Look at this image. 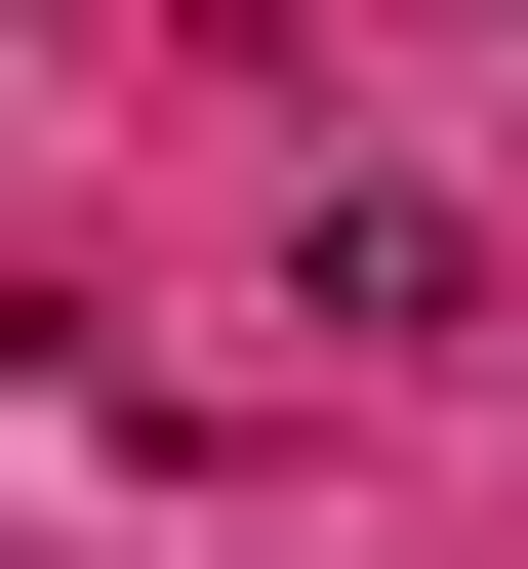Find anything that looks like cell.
<instances>
[{"label":"cell","instance_id":"6da1fadb","mask_svg":"<svg viewBox=\"0 0 528 569\" xmlns=\"http://www.w3.org/2000/svg\"><path fill=\"white\" fill-rule=\"evenodd\" d=\"M285 326H326V367H447V326H488V203L447 163H326L285 203Z\"/></svg>","mask_w":528,"mask_h":569}]
</instances>
